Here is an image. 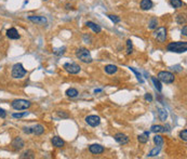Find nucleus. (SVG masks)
I'll list each match as a JSON object with an SVG mask.
<instances>
[{"label":"nucleus","mask_w":187,"mask_h":159,"mask_svg":"<svg viewBox=\"0 0 187 159\" xmlns=\"http://www.w3.org/2000/svg\"><path fill=\"white\" fill-rule=\"evenodd\" d=\"M168 51L176 53H183L186 52L187 50V42L186 41H177V42H171L168 45Z\"/></svg>","instance_id":"nucleus-1"},{"label":"nucleus","mask_w":187,"mask_h":159,"mask_svg":"<svg viewBox=\"0 0 187 159\" xmlns=\"http://www.w3.org/2000/svg\"><path fill=\"white\" fill-rule=\"evenodd\" d=\"M158 79L160 81L164 82V83H172V82L174 81V75L170 73V72L162 70V72H159Z\"/></svg>","instance_id":"nucleus-4"},{"label":"nucleus","mask_w":187,"mask_h":159,"mask_svg":"<svg viewBox=\"0 0 187 159\" xmlns=\"http://www.w3.org/2000/svg\"><path fill=\"white\" fill-rule=\"evenodd\" d=\"M57 115H58V116H60V117H62V118H67V117H68V115L67 114H65V113H63V112H58V113H57Z\"/></svg>","instance_id":"nucleus-37"},{"label":"nucleus","mask_w":187,"mask_h":159,"mask_svg":"<svg viewBox=\"0 0 187 159\" xmlns=\"http://www.w3.org/2000/svg\"><path fill=\"white\" fill-rule=\"evenodd\" d=\"M155 38L159 41V42H164L167 39V29L164 27H160L155 32Z\"/></svg>","instance_id":"nucleus-7"},{"label":"nucleus","mask_w":187,"mask_h":159,"mask_svg":"<svg viewBox=\"0 0 187 159\" xmlns=\"http://www.w3.org/2000/svg\"><path fill=\"white\" fill-rule=\"evenodd\" d=\"M27 114H28L27 112H25V113H15V114H13V117L14 118H22V117H25Z\"/></svg>","instance_id":"nucleus-33"},{"label":"nucleus","mask_w":187,"mask_h":159,"mask_svg":"<svg viewBox=\"0 0 187 159\" xmlns=\"http://www.w3.org/2000/svg\"><path fill=\"white\" fill-rule=\"evenodd\" d=\"M133 50V45H132V41L128 40L126 41V54H131Z\"/></svg>","instance_id":"nucleus-28"},{"label":"nucleus","mask_w":187,"mask_h":159,"mask_svg":"<svg viewBox=\"0 0 187 159\" xmlns=\"http://www.w3.org/2000/svg\"><path fill=\"white\" fill-rule=\"evenodd\" d=\"M157 24H158V21H157V19H153V20L149 22V26H148V28L155 29L156 27H157Z\"/></svg>","instance_id":"nucleus-30"},{"label":"nucleus","mask_w":187,"mask_h":159,"mask_svg":"<svg viewBox=\"0 0 187 159\" xmlns=\"http://www.w3.org/2000/svg\"><path fill=\"white\" fill-rule=\"evenodd\" d=\"M23 130H24L25 133H33V130H32V128H23Z\"/></svg>","instance_id":"nucleus-38"},{"label":"nucleus","mask_w":187,"mask_h":159,"mask_svg":"<svg viewBox=\"0 0 187 159\" xmlns=\"http://www.w3.org/2000/svg\"><path fill=\"white\" fill-rule=\"evenodd\" d=\"M11 106L15 110H24V109H27L29 106H30V102L26 101V100H23V98H20V100H14L11 103Z\"/></svg>","instance_id":"nucleus-3"},{"label":"nucleus","mask_w":187,"mask_h":159,"mask_svg":"<svg viewBox=\"0 0 187 159\" xmlns=\"http://www.w3.org/2000/svg\"><path fill=\"white\" fill-rule=\"evenodd\" d=\"M21 158H34V151H27L21 155Z\"/></svg>","instance_id":"nucleus-26"},{"label":"nucleus","mask_w":187,"mask_h":159,"mask_svg":"<svg viewBox=\"0 0 187 159\" xmlns=\"http://www.w3.org/2000/svg\"><path fill=\"white\" fill-rule=\"evenodd\" d=\"M85 121H87V123L90 125L91 127H96L100 125L101 119H100V117L96 116V115H90V116H88V117L85 118Z\"/></svg>","instance_id":"nucleus-8"},{"label":"nucleus","mask_w":187,"mask_h":159,"mask_svg":"<svg viewBox=\"0 0 187 159\" xmlns=\"http://www.w3.org/2000/svg\"><path fill=\"white\" fill-rule=\"evenodd\" d=\"M32 130H33V133H35L36 135H40L45 132V128L41 126V125H37L34 128H32Z\"/></svg>","instance_id":"nucleus-17"},{"label":"nucleus","mask_w":187,"mask_h":159,"mask_svg":"<svg viewBox=\"0 0 187 159\" xmlns=\"http://www.w3.org/2000/svg\"><path fill=\"white\" fill-rule=\"evenodd\" d=\"M66 95L69 96V98H76L78 95V91L76 89H74V88H70L66 91Z\"/></svg>","instance_id":"nucleus-24"},{"label":"nucleus","mask_w":187,"mask_h":159,"mask_svg":"<svg viewBox=\"0 0 187 159\" xmlns=\"http://www.w3.org/2000/svg\"><path fill=\"white\" fill-rule=\"evenodd\" d=\"M89 151L94 155H100V154L104 153V147L102 145H98V144H93L89 147Z\"/></svg>","instance_id":"nucleus-9"},{"label":"nucleus","mask_w":187,"mask_h":159,"mask_svg":"<svg viewBox=\"0 0 187 159\" xmlns=\"http://www.w3.org/2000/svg\"><path fill=\"white\" fill-rule=\"evenodd\" d=\"M24 141L21 139V138H15V139L13 140L12 142V146L14 149H16V151H19V149H22L23 147H24Z\"/></svg>","instance_id":"nucleus-11"},{"label":"nucleus","mask_w":187,"mask_h":159,"mask_svg":"<svg viewBox=\"0 0 187 159\" xmlns=\"http://www.w3.org/2000/svg\"><path fill=\"white\" fill-rule=\"evenodd\" d=\"M108 17V19H110V20L113 21L114 23H119L120 22V19H119L118 17H116V15H111V14H109V15H107Z\"/></svg>","instance_id":"nucleus-34"},{"label":"nucleus","mask_w":187,"mask_h":159,"mask_svg":"<svg viewBox=\"0 0 187 159\" xmlns=\"http://www.w3.org/2000/svg\"><path fill=\"white\" fill-rule=\"evenodd\" d=\"M85 25L92 29L94 33H101V30H102L101 26H100V25H98V24H95V23H93V22H87V23H85Z\"/></svg>","instance_id":"nucleus-15"},{"label":"nucleus","mask_w":187,"mask_h":159,"mask_svg":"<svg viewBox=\"0 0 187 159\" xmlns=\"http://www.w3.org/2000/svg\"><path fill=\"white\" fill-rule=\"evenodd\" d=\"M151 80H153V83H154L155 88L158 90V91L162 90V86H161V82H160L159 79H157L156 77H151Z\"/></svg>","instance_id":"nucleus-23"},{"label":"nucleus","mask_w":187,"mask_h":159,"mask_svg":"<svg viewBox=\"0 0 187 159\" xmlns=\"http://www.w3.org/2000/svg\"><path fill=\"white\" fill-rule=\"evenodd\" d=\"M186 33H187V27H186V26H184V28L182 29V35H184V36H186V35H187Z\"/></svg>","instance_id":"nucleus-39"},{"label":"nucleus","mask_w":187,"mask_h":159,"mask_svg":"<svg viewBox=\"0 0 187 159\" xmlns=\"http://www.w3.org/2000/svg\"><path fill=\"white\" fill-rule=\"evenodd\" d=\"M130 70H132V72H133V73L135 74V75H136V78H138V80L140 82H141V83H143V79H142V75H141V74L138 73V70H135V68H133V67H130Z\"/></svg>","instance_id":"nucleus-29"},{"label":"nucleus","mask_w":187,"mask_h":159,"mask_svg":"<svg viewBox=\"0 0 187 159\" xmlns=\"http://www.w3.org/2000/svg\"><path fill=\"white\" fill-rule=\"evenodd\" d=\"M145 100H146L147 102H151V101H153V96H151V94H149V93L145 94Z\"/></svg>","instance_id":"nucleus-35"},{"label":"nucleus","mask_w":187,"mask_h":159,"mask_svg":"<svg viewBox=\"0 0 187 159\" xmlns=\"http://www.w3.org/2000/svg\"><path fill=\"white\" fill-rule=\"evenodd\" d=\"M51 142H52L53 146L55 147H63L64 146V141L60 138V136H54V138H52V140H51Z\"/></svg>","instance_id":"nucleus-14"},{"label":"nucleus","mask_w":187,"mask_h":159,"mask_svg":"<svg viewBox=\"0 0 187 159\" xmlns=\"http://www.w3.org/2000/svg\"><path fill=\"white\" fill-rule=\"evenodd\" d=\"M26 75V70L23 67V65L21 63H17L13 66L12 68V77L13 78H22Z\"/></svg>","instance_id":"nucleus-5"},{"label":"nucleus","mask_w":187,"mask_h":159,"mask_svg":"<svg viewBox=\"0 0 187 159\" xmlns=\"http://www.w3.org/2000/svg\"><path fill=\"white\" fill-rule=\"evenodd\" d=\"M148 136H149V132H144L143 134L138 135V141H140V143L145 144V143H147V141H148Z\"/></svg>","instance_id":"nucleus-19"},{"label":"nucleus","mask_w":187,"mask_h":159,"mask_svg":"<svg viewBox=\"0 0 187 159\" xmlns=\"http://www.w3.org/2000/svg\"><path fill=\"white\" fill-rule=\"evenodd\" d=\"M141 8L143 10H149L153 8V1L151 0H142L141 1Z\"/></svg>","instance_id":"nucleus-16"},{"label":"nucleus","mask_w":187,"mask_h":159,"mask_svg":"<svg viewBox=\"0 0 187 159\" xmlns=\"http://www.w3.org/2000/svg\"><path fill=\"white\" fill-rule=\"evenodd\" d=\"M164 131H166V129L162 126L154 125V126L151 127V132H154V133H160V132H164Z\"/></svg>","instance_id":"nucleus-21"},{"label":"nucleus","mask_w":187,"mask_h":159,"mask_svg":"<svg viewBox=\"0 0 187 159\" xmlns=\"http://www.w3.org/2000/svg\"><path fill=\"white\" fill-rule=\"evenodd\" d=\"M115 140L119 144H121V145H124V144H126V143L129 142V138L126 134H123V133H117V134L115 135Z\"/></svg>","instance_id":"nucleus-10"},{"label":"nucleus","mask_w":187,"mask_h":159,"mask_svg":"<svg viewBox=\"0 0 187 159\" xmlns=\"http://www.w3.org/2000/svg\"><path fill=\"white\" fill-rule=\"evenodd\" d=\"M64 68L69 74H78L81 70V67L78 64H76V63H65L64 64Z\"/></svg>","instance_id":"nucleus-6"},{"label":"nucleus","mask_w":187,"mask_h":159,"mask_svg":"<svg viewBox=\"0 0 187 159\" xmlns=\"http://www.w3.org/2000/svg\"><path fill=\"white\" fill-rule=\"evenodd\" d=\"M170 3L174 9H179L181 7H183V1L182 0H170Z\"/></svg>","instance_id":"nucleus-22"},{"label":"nucleus","mask_w":187,"mask_h":159,"mask_svg":"<svg viewBox=\"0 0 187 159\" xmlns=\"http://www.w3.org/2000/svg\"><path fill=\"white\" fill-rule=\"evenodd\" d=\"M6 116H7L6 110L2 109V108H0V118H6Z\"/></svg>","instance_id":"nucleus-36"},{"label":"nucleus","mask_w":187,"mask_h":159,"mask_svg":"<svg viewBox=\"0 0 187 159\" xmlns=\"http://www.w3.org/2000/svg\"><path fill=\"white\" fill-rule=\"evenodd\" d=\"M101 91H102V90H101V89H98V90H95L94 92H95V93H98V92H101Z\"/></svg>","instance_id":"nucleus-40"},{"label":"nucleus","mask_w":187,"mask_h":159,"mask_svg":"<svg viewBox=\"0 0 187 159\" xmlns=\"http://www.w3.org/2000/svg\"><path fill=\"white\" fill-rule=\"evenodd\" d=\"M7 36L10 38V39H19L20 38V35L17 33V30L15 28H10L7 30Z\"/></svg>","instance_id":"nucleus-13"},{"label":"nucleus","mask_w":187,"mask_h":159,"mask_svg":"<svg viewBox=\"0 0 187 159\" xmlns=\"http://www.w3.org/2000/svg\"><path fill=\"white\" fill-rule=\"evenodd\" d=\"M28 19L34 23H37L39 25H45L47 24V19L45 17H35V15H32V17H28Z\"/></svg>","instance_id":"nucleus-12"},{"label":"nucleus","mask_w":187,"mask_h":159,"mask_svg":"<svg viewBox=\"0 0 187 159\" xmlns=\"http://www.w3.org/2000/svg\"><path fill=\"white\" fill-rule=\"evenodd\" d=\"M179 138L183 140V141L186 142L187 141V130L186 129H184L183 131H181V132H179Z\"/></svg>","instance_id":"nucleus-32"},{"label":"nucleus","mask_w":187,"mask_h":159,"mask_svg":"<svg viewBox=\"0 0 187 159\" xmlns=\"http://www.w3.org/2000/svg\"><path fill=\"white\" fill-rule=\"evenodd\" d=\"M176 21H177V23H179V24H184V23H185V21H186L185 15H184V14H179L177 17H176Z\"/></svg>","instance_id":"nucleus-31"},{"label":"nucleus","mask_w":187,"mask_h":159,"mask_svg":"<svg viewBox=\"0 0 187 159\" xmlns=\"http://www.w3.org/2000/svg\"><path fill=\"white\" fill-rule=\"evenodd\" d=\"M158 115H159V118L161 121H166L168 118V113L166 109H162V108H159V112H158Z\"/></svg>","instance_id":"nucleus-20"},{"label":"nucleus","mask_w":187,"mask_h":159,"mask_svg":"<svg viewBox=\"0 0 187 159\" xmlns=\"http://www.w3.org/2000/svg\"><path fill=\"white\" fill-rule=\"evenodd\" d=\"M160 151H161V146H158V147H155L154 149L149 153V157H154V156H157L160 153Z\"/></svg>","instance_id":"nucleus-27"},{"label":"nucleus","mask_w":187,"mask_h":159,"mask_svg":"<svg viewBox=\"0 0 187 159\" xmlns=\"http://www.w3.org/2000/svg\"><path fill=\"white\" fill-rule=\"evenodd\" d=\"M163 138L161 136V135H155V138H154V143L157 145V146H161L163 144Z\"/></svg>","instance_id":"nucleus-25"},{"label":"nucleus","mask_w":187,"mask_h":159,"mask_svg":"<svg viewBox=\"0 0 187 159\" xmlns=\"http://www.w3.org/2000/svg\"><path fill=\"white\" fill-rule=\"evenodd\" d=\"M76 55L83 63H91L92 62V57H91V54H90L89 50L85 49V48L78 49L77 52H76Z\"/></svg>","instance_id":"nucleus-2"},{"label":"nucleus","mask_w":187,"mask_h":159,"mask_svg":"<svg viewBox=\"0 0 187 159\" xmlns=\"http://www.w3.org/2000/svg\"><path fill=\"white\" fill-rule=\"evenodd\" d=\"M117 70H118V68H117V66L116 65H107L105 66V72L108 75H114V74L117 73Z\"/></svg>","instance_id":"nucleus-18"}]
</instances>
